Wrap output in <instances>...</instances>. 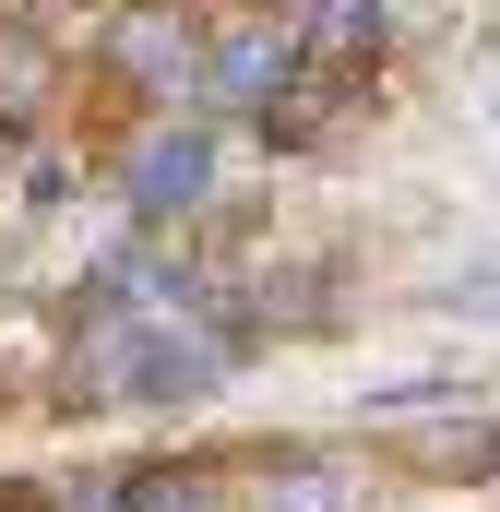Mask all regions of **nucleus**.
<instances>
[{"instance_id":"39448f33","label":"nucleus","mask_w":500,"mask_h":512,"mask_svg":"<svg viewBox=\"0 0 500 512\" xmlns=\"http://www.w3.org/2000/svg\"><path fill=\"white\" fill-rule=\"evenodd\" d=\"M108 48H120L131 72H155V84H179V72H191V12H179V0H155V12H131V24L108 36Z\"/></svg>"},{"instance_id":"f03ea898","label":"nucleus","mask_w":500,"mask_h":512,"mask_svg":"<svg viewBox=\"0 0 500 512\" xmlns=\"http://www.w3.org/2000/svg\"><path fill=\"white\" fill-rule=\"evenodd\" d=\"M381 60V0H310L298 12V36H286V120L274 131H310V120H334L346 108V84Z\"/></svg>"},{"instance_id":"6e6552de","label":"nucleus","mask_w":500,"mask_h":512,"mask_svg":"<svg viewBox=\"0 0 500 512\" xmlns=\"http://www.w3.org/2000/svg\"><path fill=\"white\" fill-rule=\"evenodd\" d=\"M274 512H346V477H322V465H298V477L274 489Z\"/></svg>"},{"instance_id":"1a4fd4ad","label":"nucleus","mask_w":500,"mask_h":512,"mask_svg":"<svg viewBox=\"0 0 500 512\" xmlns=\"http://www.w3.org/2000/svg\"><path fill=\"white\" fill-rule=\"evenodd\" d=\"M489 465H500V441H489Z\"/></svg>"},{"instance_id":"f257e3e1","label":"nucleus","mask_w":500,"mask_h":512,"mask_svg":"<svg viewBox=\"0 0 500 512\" xmlns=\"http://www.w3.org/2000/svg\"><path fill=\"white\" fill-rule=\"evenodd\" d=\"M84 393H203L227 370V334H203V322H179V310H108L96 334H84Z\"/></svg>"},{"instance_id":"423d86ee","label":"nucleus","mask_w":500,"mask_h":512,"mask_svg":"<svg viewBox=\"0 0 500 512\" xmlns=\"http://www.w3.org/2000/svg\"><path fill=\"white\" fill-rule=\"evenodd\" d=\"M84 512H215V501H203V477H179V465H131V477H108Z\"/></svg>"},{"instance_id":"0eeeda50","label":"nucleus","mask_w":500,"mask_h":512,"mask_svg":"<svg viewBox=\"0 0 500 512\" xmlns=\"http://www.w3.org/2000/svg\"><path fill=\"white\" fill-rule=\"evenodd\" d=\"M48 108V48L24 24H0V120H36Z\"/></svg>"},{"instance_id":"7ed1b4c3","label":"nucleus","mask_w":500,"mask_h":512,"mask_svg":"<svg viewBox=\"0 0 500 512\" xmlns=\"http://www.w3.org/2000/svg\"><path fill=\"white\" fill-rule=\"evenodd\" d=\"M203 191H215V143H203V131H155V143L131 155V203H143V215H191Z\"/></svg>"},{"instance_id":"20e7f679","label":"nucleus","mask_w":500,"mask_h":512,"mask_svg":"<svg viewBox=\"0 0 500 512\" xmlns=\"http://www.w3.org/2000/svg\"><path fill=\"white\" fill-rule=\"evenodd\" d=\"M203 84H215V108H274V84H286V24H239V36L203 60Z\"/></svg>"}]
</instances>
